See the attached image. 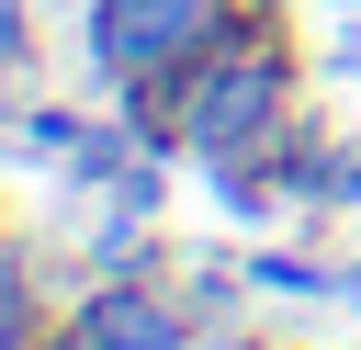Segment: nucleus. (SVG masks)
<instances>
[{"label":"nucleus","instance_id":"nucleus-1","mask_svg":"<svg viewBox=\"0 0 361 350\" xmlns=\"http://www.w3.org/2000/svg\"><path fill=\"white\" fill-rule=\"evenodd\" d=\"M237 34V0H102L90 11V56L135 90V79H180L192 56H214Z\"/></svg>","mask_w":361,"mask_h":350},{"label":"nucleus","instance_id":"nucleus-2","mask_svg":"<svg viewBox=\"0 0 361 350\" xmlns=\"http://www.w3.org/2000/svg\"><path fill=\"white\" fill-rule=\"evenodd\" d=\"M79 350H180V305L158 282H102L79 305Z\"/></svg>","mask_w":361,"mask_h":350},{"label":"nucleus","instance_id":"nucleus-3","mask_svg":"<svg viewBox=\"0 0 361 350\" xmlns=\"http://www.w3.org/2000/svg\"><path fill=\"white\" fill-rule=\"evenodd\" d=\"M259 294H282V305H316V294H338V271L327 260H305V248H259V271H248Z\"/></svg>","mask_w":361,"mask_h":350},{"label":"nucleus","instance_id":"nucleus-4","mask_svg":"<svg viewBox=\"0 0 361 350\" xmlns=\"http://www.w3.org/2000/svg\"><path fill=\"white\" fill-rule=\"evenodd\" d=\"M79 135H90L79 113H23V147L34 158H79Z\"/></svg>","mask_w":361,"mask_h":350},{"label":"nucleus","instance_id":"nucleus-5","mask_svg":"<svg viewBox=\"0 0 361 350\" xmlns=\"http://www.w3.org/2000/svg\"><path fill=\"white\" fill-rule=\"evenodd\" d=\"M34 327V305H23V271H11V248H0V350Z\"/></svg>","mask_w":361,"mask_h":350}]
</instances>
